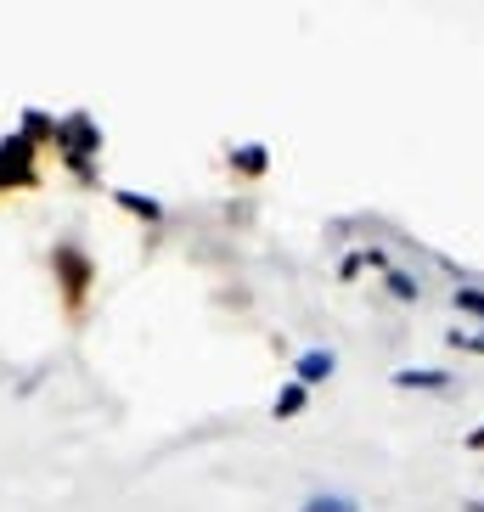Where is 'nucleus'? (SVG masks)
<instances>
[{
  "label": "nucleus",
  "instance_id": "f257e3e1",
  "mask_svg": "<svg viewBox=\"0 0 484 512\" xmlns=\"http://www.w3.org/2000/svg\"><path fill=\"white\" fill-rule=\"evenodd\" d=\"M333 372V355L327 349H310V355H299V383H316V377Z\"/></svg>",
  "mask_w": 484,
  "mask_h": 512
},
{
  "label": "nucleus",
  "instance_id": "f03ea898",
  "mask_svg": "<svg viewBox=\"0 0 484 512\" xmlns=\"http://www.w3.org/2000/svg\"><path fill=\"white\" fill-rule=\"evenodd\" d=\"M394 383H400V389H445L451 377L445 372H394Z\"/></svg>",
  "mask_w": 484,
  "mask_h": 512
},
{
  "label": "nucleus",
  "instance_id": "7ed1b4c3",
  "mask_svg": "<svg viewBox=\"0 0 484 512\" xmlns=\"http://www.w3.org/2000/svg\"><path fill=\"white\" fill-rule=\"evenodd\" d=\"M304 406V383H293V389H282V400H276V417H299Z\"/></svg>",
  "mask_w": 484,
  "mask_h": 512
},
{
  "label": "nucleus",
  "instance_id": "20e7f679",
  "mask_svg": "<svg viewBox=\"0 0 484 512\" xmlns=\"http://www.w3.org/2000/svg\"><path fill=\"white\" fill-rule=\"evenodd\" d=\"M304 512H361V507H355V501H344V496H316Z\"/></svg>",
  "mask_w": 484,
  "mask_h": 512
},
{
  "label": "nucleus",
  "instance_id": "39448f33",
  "mask_svg": "<svg viewBox=\"0 0 484 512\" xmlns=\"http://www.w3.org/2000/svg\"><path fill=\"white\" fill-rule=\"evenodd\" d=\"M119 203L124 209H136V214H147V220H158V203H147V197H136V192H124Z\"/></svg>",
  "mask_w": 484,
  "mask_h": 512
},
{
  "label": "nucleus",
  "instance_id": "423d86ee",
  "mask_svg": "<svg viewBox=\"0 0 484 512\" xmlns=\"http://www.w3.org/2000/svg\"><path fill=\"white\" fill-rule=\"evenodd\" d=\"M389 287L400 293V299H417V282H411V276H400V271H389Z\"/></svg>",
  "mask_w": 484,
  "mask_h": 512
},
{
  "label": "nucleus",
  "instance_id": "0eeeda50",
  "mask_svg": "<svg viewBox=\"0 0 484 512\" xmlns=\"http://www.w3.org/2000/svg\"><path fill=\"white\" fill-rule=\"evenodd\" d=\"M62 271H68V282H85V265H79V254H62Z\"/></svg>",
  "mask_w": 484,
  "mask_h": 512
},
{
  "label": "nucleus",
  "instance_id": "6e6552de",
  "mask_svg": "<svg viewBox=\"0 0 484 512\" xmlns=\"http://www.w3.org/2000/svg\"><path fill=\"white\" fill-rule=\"evenodd\" d=\"M456 304H462V310H479V316H484V293H473V287H462V293H456Z\"/></svg>",
  "mask_w": 484,
  "mask_h": 512
},
{
  "label": "nucleus",
  "instance_id": "1a4fd4ad",
  "mask_svg": "<svg viewBox=\"0 0 484 512\" xmlns=\"http://www.w3.org/2000/svg\"><path fill=\"white\" fill-rule=\"evenodd\" d=\"M237 164H242V169H248V175H259V169H265V152H242Z\"/></svg>",
  "mask_w": 484,
  "mask_h": 512
},
{
  "label": "nucleus",
  "instance_id": "9d476101",
  "mask_svg": "<svg viewBox=\"0 0 484 512\" xmlns=\"http://www.w3.org/2000/svg\"><path fill=\"white\" fill-rule=\"evenodd\" d=\"M468 445H473V451H484V428H473V434H468Z\"/></svg>",
  "mask_w": 484,
  "mask_h": 512
}]
</instances>
